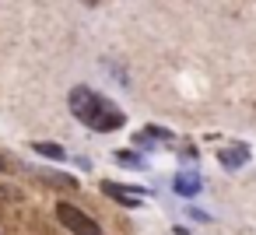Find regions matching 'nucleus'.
<instances>
[{
    "label": "nucleus",
    "instance_id": "7ed1b4c3",
    "mask_svg": "<svg viewBox=\"0 0 256 235\" xmlns=\"http://www.w3.org/2000/svg\"><path fill=\"white\" fill-rule=\"evenodd\" d=\"M218 162H221L224 168H242V165L249 162V148H242V144H232V148H221V154H218Z\"/></svg>",
    "mask_w": 256,
    "mask_h": 235
},
{
    "label": "nucleus",
    "instance_id": "39448f33",
    "mask_svg": "<svg viewBox=\"0 0 256 235\" xmlns=\"http://www.w3.org/2000/svg\"><path fill=\"white\" fill-rule=\"evenodd\" d=\"M176 193H182V196L200 193V179H196V176H190V172H179V176H176Z\"/></svg>",
    "mask_w": 256,
    "mask_h": 235
},
{
    "label": "nucleus",
    "instance_id": "20e7f679",
    "mask_svg": "<svg viewBox=\"0 0 256 235\" xmlns=\"http://www.w3.org/2000/svg\"><path fill=\"white\" fill-rule=\"evenodd\" d=\"M102 190H106V196H112V200H120V204H126V207H137V204H140V193L123 190V186H116V182H106Z\"/></svg>",
    "mask_w": 256,
    "mask_h": 235
},
{
    "label": "nucleus",
    "instance_id": "1a4fd4ad",
    "mask_svg": "<svg viewBox=\"0 0 256 235\" xmlns=\"http://www.w3.org/2000/svg\"><path fill=\"white\" fill-rule=\"evenodd\" d=\"M0 168H4V158H0Z\"/></svg>",
    "mask_w": 256,
    "mask_h": 235
},
{
    "label": "nucleus",
    "instance_id": "0eeeda50",
    "mask_svg": "<svg viewBox=\"0 0 256 235\" xmlns=\"http://www.w3.org/2000/svg\"><path fill=\"white\" fill-rule=\"evenodd\" d=\"M116 158H120L126 168H144V162H140L137 154H130V151H116Z\"/></svg>",
    "mask_w": 256,
    "mask_h": 235
},
{
    "label": "nucleus",
    "instance_id": "f03ea898",
    "mask_svg": "<svg viewBox=\"0 0 256 235\" xmlns=\"http://www.w3.org/2000/svg\"><path fill=\"white\" fill-rule=\"evenodd\" d=\"M56 218H60V224H64L67 232H74V235H102V228H98L84 210H78L74 204H56Z\"/></svg>",
    "mask_w": 256,
    "mask_h": 235
},
{
    "label": "nucleus",
    "instance_id": "f257e3e1",
    "mask_svg": "<svg viewBox=\"0 0 256 235\" xmlns=\"http://www.w3.org/2000/svg\"><path fill=\"white\" fill-rule=\"evenodd\" d=\"M70 112H74L84 126L98 130V134H112V130L123 126V112H120L109 98H102L98 92H92V88H84V84L70 92Z\"/></svg>",
    "mask_w": 256,
    "mask_h": 235
},
{
    "label": "nucleus",
    "instance_id": "423d86ee",
    "mask_svg": "<svg viewBox=\"0 0 256 235\" xmlns=\"http://www.w3.org/2000/svg\"><path fill=\"white\" fill-rule=\"evenodd\" d=\"M32 151H39V154H46V158H53V162L64 158V148H60V144H42V140H36Z\"/></svg>",
    "mask_w": 256,
    "mask_h": 235
},
{
    "label": "nucleus",
    "instance_id": "6e6552de",
    "mask_svg": "<svg viewBox=\"0 0 256 235\" xmlns=\"http://www.w3.org/2000/svg\"><path fill=\"white\" fill-rule=\"evenodd\" d=\"M84 4H88V8H95V4H98V0H84Z\"/></svg>",
    "mask_w": 256,
    "mask_h": 235
}]
</instances>
